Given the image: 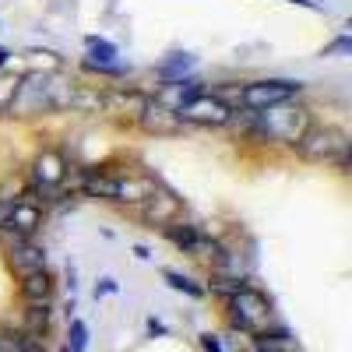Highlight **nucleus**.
Returning <instances> with one entry per match:
<instances>
[{
	"label": "nucleus",
	"mask_w": 352,
	"mask_h": 352,
	"mask_svg": "<svg viewBox=\"0 0 352 352\" xmlns=\"http://www.w3.org/2000/svg\"><path fill=\"white\" fill-rule=\"evenodd\" d=\"M307 127H310V109L289 99V102H278V106L254 113V124H250L247 134L268 141V144H296Z\"/></svg>",
	"instance_id": "obj_1"
},
{
	"label": "nucleus",
	"mask_w": 352,
	"mask_h": 352,
	"mask_svg": "<svg viewBox=\"0 0 352 352\" xmlns=\"http://www.w3.org/2000/svg\"><path fill=\"white\" fill-rule=\"evenodd\" d=\"M226 314H229L232 331H240V335H261L275 320L272 300L254 285H243L240 292H232L226 300Z\"/></svg>",
	"instance_id": "obj_2"
},
{
	"label": "nucleus",
	"mask_w": 352,
	"mask_h": 352,
	"mask_svg": "<svg viewBox=\"0 0 352 352\" xmlns=\"http://www.w3.org/2000/svg\"><path fill=\"white\" fill-rule=\"evenodd\" d=\"M303 92V81H285V78H264V81H247L240 85V106L243 109H268L278 102H289Z\"/></svg>",
	"instance_id": "obj_3"
},
{
	"label": "nucleus",
	"mask_w": 352,
	"mask_h": 352,
	"mask_svg": "<svg viewBox=\"0 0 352 352\" xmlns=\"http://www.w3.org/2000/svg\"><path fill=\"white\" fill-rule=\"evenodd\" d=\"M345 144H349V138L338 127H317V124H310L292 148H296V155L307 159V162H335V155L345 148Z\"/></svg>",
	"instance_id": "obj_4"
},
{
	"label": "nucleus",
	"mask_w": 352,
	"mask_h": 352,
	"mask_svg": "<svg viewBox=\"0 0 352 352\" xmlns=\"http://www.w3.org/2000/svg\"><path fill=\"white\" fill-rule=\"evenodd\" d=\"M11 113L18 116H39V113H53V99H50V74H25L18 78L14 99L8 102Z\"/></svg>",
	"instance_id": "obj_5"
},
{
	"label": "nucleus",
	"mask_w": 352,
	"mask_h": 352,
	"mask_svg": "<svg viewBox=\"0 0 352 352\" xmlns=\"http://www.w3.org/2000/svg\"><path fill=\"white\" fill-rule=\"evenodd\" d=\"M162 236L180 250V254H190V257H204L208 261L219 247V240L212 232H204L197 222H187V219H173L169 226H162Z\"/></svg>",
	"instance_id": "obj_6"
},
{
	"label": "nucleus",
	"mask_w": 352,
	"mask_h": 352,
	"mask_svg": "<svg viewBox=\"0 0 352 352\" xmlns=\"http://www.w3.org/2000/svg\"><path fill=\"white\" fill-rule=\"evenodd\" d=\"M176 116H180L184 124H190V127H229L232 106L222 102V99L212 96V92H201V96H194Z\"/></svg>",
	"instance_id": "obj_7"
},
{
	"label": "nucleus",
	"mask_w": 352,
	"mask_h": 352,
	"mask_svg": "<svg viewBox=\"0 0 352 352\" xmlns=\"http://www.w3.org/2000/svg\"><path fill=\"white\" fill-rule=\"evenodd\" d=\"M64 173H67V159L56 152V148H43L32 159V166H28V180H32V187L50 204V194H56V187H60V180H64Z\"/></svg>",
	"instance_id": "obj_8"
},
{
	"label": "nucleus",
	"mask_w": 352,
	"mask_h": 352,
	"mask_svg": "<svg viewBox=\"0 0 352 352\" xmlns=\"http://www.w3.org/2000/svg\"><path fill=\"white\" fill-rule=\"evenodd\" d=\"M141 222L148 226V229H162V226H169L173 219H180L184 215V204H180V197H176L173 190H166L162 184L144 197L141 204Z\"/></svg>",
	"instance_id": "obj_9"
},
{
	"label": "nucleus",
	"mask_w": 352,
	"mask_h": 352,
	"mask_svg": "<svg viewBox=\"0 0 352 352\" xmlns=\"http://www.w3.org/2000/svg\"><path fill=\"white\" fill-rule=\"evenodd\" d=\"M155 187H159L155 176H148V173H127V169L113 166V201L116 204H131V208H138V204L148 197Z\"/></svg>",
	"instance_id": "obj_10"
},
{
	"label": "nucleus",
	"mask_w": 352,
	"mask_h": 352,
	"mask_svg": "<svg viewBox=\"0 0 352 352\" xmlns=\"http://www.w3.org/2000/svg\"><path fill=\"white\" fill-rule=\"evenodd\" d=\"M204 92V81L201 78H194V74H187V78H173V81H162L159 88H155V96H148L155 106H162V109H173V113H180L194 96H201Z\"/></svg>",
	"instance_id": "obj_11"
},
{
	"label": "nucleus",
	"mask_w": 352,
	"mask_h": 352,
	"mask_svg": "<svg viewBox=\"0 0 352 352\" xmlns=\"http://www.w3.org/2000/svg\"><path fill=\"white\" fill-rule=\"evenodd\" d=\"M4 254H8V264H11V272H14L18 278L46 268V250H43L39 243H32V240H18V243L8 247Z\"/></svg>",
	"instance_id": "obj_12"
},
{
	"label": "nucleus",
	"mask_w": 352,
	"mask_h": 352,
	"mask_svg": "<svg viewBox=\"0 0 352 352\" xmlns=\"http://www.w3.org/2000/svg\"><path fill=\"white\" fill-rule=\"evenodd\" d=\"M138 124H141V131H148V134H155V138H173V134L184 131V120H180V116H176L173 109L155 106L152 99H148V106H144V113L138 116Z\"/></svg>",
	"instance_id": "obj_13"
},
{
	"label": "nucleus",
	"mask_w": 352,
	"mask_h": 352,
	"mask_svg": "<svg viewBox=\"0 0 352 352\" xmlns=\"http://www.w3.org/2000/svg\"><path fill=\"white\" fill-rule=\"evenodd\" d=\"M0 226H8V229L18 232V236H28V240H32L36 229L43 226V204H36V201H14L11 212H8V219L0 222Z\"/></svg>",
	"instance_id": "obj_14"
},
{
	"label": "nucleus",
	"mask_w": 352,
	"mask_h": 352,
	"mask_svg": "<svg viewBox=\"0 0 352 352\" xmlns=\"http://www.w3.org/2000/svg\"><path fill=\"white\" fill-rule=\"evenodd\" d=\"M144 106H148V96L144 92H127V88H113V92L102 96V109L106 113H116V116H127V120H138V116L144 113Z\"/></svg>",
	"instance_id": "obj_15"
},
{
	"label": "nucleus",
	"mask_w": 352,
	"mask_h": 352,
	"mask_svg": "<svg viewBox=\"0 0 352 352\" xmlns=\"http://www.w3.org/2000/svg\"><path fill=\"white\" fill-rule=\"evenodd\" d=\"M18 292L25 303H43V300H53V275L46 268L32 272V275H21L18 282Z\"/></svg>",
	"instance_id": "obj_16"
},
{
	"label": "nucleus",
	"mask_w": 352,
	"mask_h": 352,
	"mask_svg": "<svg viewBox=\"0 0 352 352\" xmlns=\"http://www.w3.org/2000/svg\"><path fill=\"white\" fill-rule=\"evenodd\" d=\"M194 67H197V56L194 53H169L162 64H155V74L162 81H173V78H187Z\"/></svg>",
	"instance_id": "obj_17"
},
{
	"label": "nucleus",
	"mask_w": 352,
	"mask_h": 352,
	"mask_svg": "<svg viewBox=\"0 0 352 352\" xmlns=\"http://www.w3.org/2000/svg\"><path fill=\"white\" fill-rule=\"evenodd\" d=\"M50 320H53V303H50V300L28 303V307H25V335H32V338L46 335V331H50Z\"/></svg>",
	"instance_id": "obj_18"
},
{
	"label": "nucleus",
	"mask_w": 352,
	"mask_h": 352,
	"mask_svg": "<svg viewBox=\"0 0 352 352\" xmlns=\"http://www.w3.org/2000/svg\"><path fill=\"white\" fill-rule=\"evenodd\" d=\"M162 278L169 282V289L184 292V296H190V300H201V296H204V285H197L194 278H187V275H180V272H173V268H166Z\"/></svg>",
	"instance_id": "obj_19"
},
{
	"label": "nucleus",
	"mask_w": 352,
	"mask_h": 352,
	"mask_svg": "<svg viewBox=\"0 0 352 352\" xmlns=\"http://www.w3.org/2000/svg\"><path fill=\"white\" fill-rule=\"evenodd\" d=\"M243 285H250V278H229V275H212V282H208V289L204 292H212V296H222V300H229L232 292H240Z\"/></svg>",
	"instance_id": "obj_20"
},
{
	"label": "nucleus",
	"mask_w": 352,
	"mask_h": 352,
	"mask_svg": "<svg viewBox=\"0 0 352 352\" xmlns=\"http://www.w3.org/2000/svg\"><path fill=\"white\" fill-rule=\"evenodd\" d=\"M74 109H102V92H96V88H88V85H74V99H71Z\"/></svg>",
	"instance_id": "obj_21"
},
{
	"label": "nucleus",
	"mask_w": 352,
	"mask_h": 352,
	"mask_svg": "<svg viewBox=\"0 0 352 352\" xmlns=\"http://www.w3.org/2000/svg\"><path fill=\"white\" fill-rule=\"evenodd\" d=\"M81 67L92 71V74H106V78H127V67L116 64V60H92V56H85Z\"/></svg>",
	"instance_id": "obj_22"
},
{
	"label": "nucleus",
	"mask_w": 352,
	"mask_h": 352,
	"mask_svg": "<svg viewBox=\"0 0 352 352\" xmlns=\"http://www.w3.org/2000/svg\"><path fill=\"white\" fill-rule=\"evenodd\" d=\"M85 46H88V56L92 60H116V43H109V39H99V36H88L85 39Z\"/></svg>",
	"instance_id": "obj_23"
},
{
	"label": "nucleus",
	"mask_w": 352,
	"mask_h": 352,
	"mask_svg": "<svg viewBox=\"0 0 352 352\" xmlns=\"http://www.w3.org/2000/svg\"><path fill=\"white\" fill-rule=\"evenodd\" d=\"M67 349L71 352H85L88 349V328H85V320H71V328H67Z\"/></svg>",
	"instance_id": "obj_24"
},
{
	"label": "nucleus",
	"mask_w": 352,
	"mask_h": 352,
	"mask_svg": "<svg viewBox=\"0 0 352 352\" xmlns=\"http://www.w3.org/2000/svg\"><path fill=\"white\" fill-rule=\"evenodd\" d=\"M243 352H296V342H268V338H254Z\"/></svg>",
	"instance_id": "obj_25"
},
{
	"label": "nucleus",
	"mask_w": 352,
	"mask_h": 352,
	"mask_svg": "<svg viewBox=\"0 0 352 352\" xmlns=\"http://www.w3.org/2000/svg\"><path fill=\"white\" fill-rule=\"evenodd\" d=\"M349 53H352V39L349 36H338L335 43L324 46V56H349Z\"/></svg>",
	"instance_id": "obj_26"
},
{
	"label": "nucleus",
	"mask_w": 352,
	"mask_h": 352,
	"mask_svg": "<svg viewBox=\"0 0 352 352\" xmlns=\"http://www.w3.org/2000/svg\"><path fill=\"white\" fill-rule=\"evenodd\" d=\"M14 88H18V78H0V109H8V102L14 99Z\"/></svg>",
	"instance_id": "obj_27"
},
{
	"label": "nucleus",
	"mask_w": 352,
	"mask_h": 352,
	"mask_svg": "<svg viewBox=\"0 0 352 352\" xmlns=\"http://www.w3.org/2000/svg\"><path fill=\"white\" fill-rule=\"evenodd\" d=\"M14 197H18V194H14V187H8V184L0 187V222L8 219V212H11V204H14Z\"/></svg>",
	"instance_id": "obj_28"
},
{
	"label": "nucleus",
	"mask_w": 352,
	"mask_h": 352,
	"mask_svg": "<svg viewBox=\"0 0 352 352\" xmlns=\"http://www.w3.org/2000/svg\"><path fill=\"white\" fill-rule=\"evenodd\" d=\"M116 289H120V282H116V278H99V282H96V300H99V296H113Z\"/></svg>",
	"instance_id": "obj_29"
},
{
	"label": "nucleus",
	"mask_w": 352,
	"mask_h": 352,
	"mask_svg": "<svg viewBox=\"0 0 352 352\" xmlns=\"http://www.w3.org/2000/svg\"><path fill=\"white\" fill-rule=\"evenodd\" d=\"M201 349H204V352H226L222 342H219V335H212V331H204V335H201Z\"/></svg>",
	"instance_id": "obj_30"
},
{
	"label": "nucleus",
	"mask_w": 352,
	"mask_h": 352,
	"mask_svg": "<svg viewBox=\"0 0 352 352\" xmlns=\"http://www.w3.org/2000/svg\"><path fill=\"white\" fill-rule=\"evenodd\" d=\"M148 335H152V338H155V335H166V324H162L159 317H148Z\"/></svg>",
	"instance_id": "obj_31"
},
{
	"label": "nucleus",
	"mask_w": 352,
	"mask_h": 352,
	"mask_svg": "<svg viewBox=\"0 0 352 352\" xmlns=\"http://www.w3.org/2000/svg\"><path fill=\"white\" fill-rule=\"evenodd\" d=\"M134 254H138L141 261H148V257H152V250H148V247H134Z\"/></svg>",
	"instance_id": "obj_32"
},
{
	"label": "nucleus",
	"mask_w": 352,
	"mask_h": 352,
	"mask_svg": "<svg viewBox=\"0 0 352 352\" xmlns=\"http://www.w3.org/2000/svg\"><path fill=\"white\" fill-rule=\"evenodd\" d=\"M8 60H11V53H8L4 46H0V67H8Z\"/></svg>",
	"instance_id": "obj_33"
},
{
	"label": "nucleus",
	"mask_w": 352,
	"mask_h": 352,
	"mask_svg": "<svg viewBox=\"0 0 352 352\" xmlns=\"http://www.w3.org/2000/svg\"><path fill=\"white\" fill-rule=\"evenodd\" d=\"M289 4H303V8H314V0H289Z\"/></svg>",
	"instance_id": "obj_34"
},
{
	"label": "nucleus",
	"mask_w": 352,
	"mask_h": 352,
	"mask_svg": "<svg viewBox=\"0 0 352 352\" xmlns=\"http://www.w3.org/2000/svg\"><path fill=\"white\" fill-rule=\"evenodd\" d=\"M60 352H71V349H67V345H64V349H60Z\"/></svg>",
	"instance_id": "obj_35"
}]
</instances>
